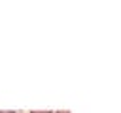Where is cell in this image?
Wrapping results in <instances>:
<instances>
[{
  "instance_id": "cell-1",
  "label": "cell",
  "mask_w": 121,
  "mask_h": 113,
  "mask_svg": "<svg viewBox=\"0 0 121 113\" xmlns=\"http://www.w3.org/2000/svg\"><path fill=\"white\" fill-rule=\"evenodd\" d=\"M30 113H51L49 109H34V111H30Z\"/></svg>"
},
{
  "instance_id": "cell-2",
  "label": "cell",
  "mask_w": 121,
  "mask_h": 113,
  "mask_svg": "<svg viewBox=\"0 0 121 113\" xmlns=\"http://www.w3.org/2000/svg\"><path fill=\"white\" fill-rule=\"evenodd\" d=\"M0 113H15V111H9V109H4V111H0Z\"/></svg>"
},
{
  "instance_id": "cell-3",
  "label": "cell",
  "mask_w": 121,
  "mask_h": 113,
  "mask_svg": "<svg viewBox=\"0 0 121 113\" xmlns=\"http://www.w3.org/2000/svg\"><path fill=\"white\" fill-rule=\"evenodd\" d=\"M55 113H70V111H55Z\"/></svg>"
}]
</instances>
